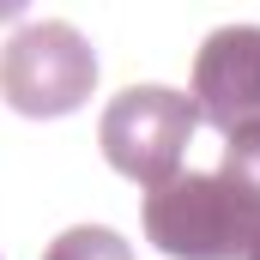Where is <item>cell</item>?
<instances>
[{"label": "cell", "instance_id": "cell-1", "mask_svg": "<svg viewBox=\"0 0 260 260\" xmlns=\"http://www.w3.org/2000/svg\"><path fill=\"white\" fill-rule=\"evenodd\" d=\"M139 224L170 260H248L260 236V121L224 133L218 170H176L145 188Z\"/></svg>", "mask_w": 260, "mask_h": 260}, {"label": "cell", "instance_id": "cell-2", "mask_svg": "<svg viewBox=\"0 0 260 260\" xmlns=\"http://www.w3.org/2000/svg\"><path fill=\"white\" fill-rule=\"evenodd\" d=\"M200 127V103L170 91V85H133L121 91L109 109H103V127H97V145L109 157L115 176L127 182H170L188 157V139Z\"/></svg>", "mask_w": 260, "mask_h": 260}, {"label": "cell", "instance_id": "cell-3", "mask_svg": "<svg viewBox=\"0 0 260 260\" xmlns=\"http://www.w3.org/2000/svg\"><path fill=\"white\" fill-rule=\"evenodd\" d=\"M97 85V55L73 24H24L18 37H6L0 49V97L30 115V121H55L73 115Z\"/></svg>", "mask_w": 260, "mask_h": 260}, {"label": "cell", "instance_id": "cell-4", "mask_svg": "<svg viewBox=\"0 0 260 260\" xmlns=\"http://www.w3.org/2000/svg\"><path fill=\"white\" fill-rule=\"evenodd\" d=\"M194 103L218 133L260 121V24H224L194 55Z\"/></svg>", "mask_w": 260, "mask_h": 260}, {"label": "cell", "instance_id": "cell-5", "mask_svg": "<svg viewBox=\"0 0 260 260\" xmlns=\"http://www.w3.org/2000/svg\"><path fill=\"white\" fill-rule=\"evenodd\" d=\"M43 260H133V248L103 224H79V230H61L43 248Z\"/></svg>", "mask_w": 260, "mask_h": 260}, {"label": "cell", "instance_id": "cell-6", "mask_svg": "<svg viewBox=\"0 0 260 260\" xmlns=\"http://www.w3.org/2000/svg\"><path fill=\"white\" fill-rule=\"evenodd\" d=\"M24 6H30V0H0V24H12V18H18Z\"/></svg>", "mask_w": 260, "mask_h": 260}, {"label": "cell", "instance_id": "cell-7", "mask_svg": "<svg viewBox=\"0 0 260 260\" xmlns=\"http://www.w3.org/2000/svg\"><path fill=\"white\" fill-rule=\"evenodd\" d=\"M248 260H260V236H254V248H248Z\"/></svg>", "mask_w": 260, "mask_h": 260}]
</instances>
